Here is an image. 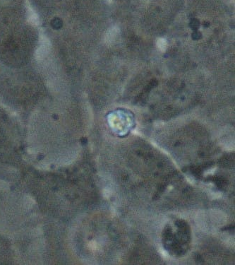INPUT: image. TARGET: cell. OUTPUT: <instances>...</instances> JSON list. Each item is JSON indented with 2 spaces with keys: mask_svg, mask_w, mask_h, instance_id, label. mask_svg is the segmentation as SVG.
Here are the masks:
<instances>
[{
  "mask_svg": "<svg viewBox=\"0 0 235 265\" xmlns=\"http://www.w3.org/2000/svg\"><path fill=\"white\" fill-rule=\"evenodd\" d=\"M158 46L160 48V50L165 51L167 48V42L163 38H160L158 41Z\"/></svg>",
  "mask_w": 235,
  "mask_h": 265,
  "instance_id": "cell-1",
  "label": "cell"
}]
</instances>
